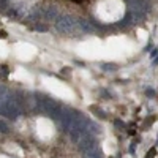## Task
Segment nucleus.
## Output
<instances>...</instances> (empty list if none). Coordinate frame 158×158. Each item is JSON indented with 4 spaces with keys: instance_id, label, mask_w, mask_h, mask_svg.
Masks as SVG:
<instances>
[]
</instances>
